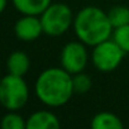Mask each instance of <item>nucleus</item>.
<instances>
[{"mask_svg": "<svg viewBox=\"0 0 129 129\" xmlns=\"http://www.w3.org/2000/svg\"><path fill=\"white\" fill-rule=\"evenodd\" d=\"M126 53L116 44L113 38H109L92 47L91 61L95 69L100 72H111L116 70Z\"/></svg>", "mask_w": 129, "mask_h": 129, "instance_id": "39448f33", "label": "nucleus"}, {"mask_svg": "<svg viewBox=\"0 0 129 129\" xmlns=\"http://www.w3.org/2000/svg\"><path fill=\"white\" fill-rule=\"evenodd\" d=\"M90 125L92 129H121L124 126L121 119L111 111H100L95 114Z\"/></svg>", "mask_w": 129, "mask_h": 129, "instance_id": "9b49d317", "label": "nucleus"}, {"mask_svg": "<svg viewBox=\"0 0 129 129\" xmlns=\"http://www.w3.org/2000/svg\"><path fill=\"white\" fill-rule=\"evenodd\" d=\"M24 76L7 74L0 82V103L7 111H19L29 100V87Z\"/></svg>", "mask_w": 129, "mask_h": 129, "instance_id": "7ed1b4c3", "label": "nucleus"}, {"mask_svg": "<svg viewBox=\"0 0 129 129\" xmlns=\"http://www.w3.org/2000/svg\"><path fill=\"white\" fill-rule=\"evenodd\" d=\"M34 94L48 108L66 105L75 94L72 75L63 67H48L38 75L34 82Z\"/></svg>", "mask_w": 129, "mask_h": 129, "instance_id": "f257e3e1", "label": "nucleus"}, {"mask_svg": "<svg viewBox=\"0 0 129 129\" xmlns=\"http://www.w3.org/2000/svg\"><path fill=\"white\" fill-rule=\"evenodd\" d=\"M72 84H74L75 94H86L90 91L92 86V80L87 74L82 71V72L72 75Z\"/></svg>", "mask_w": 129, "mask_h": 129, "instance_id": "4468645a", "label": "nucleus"}, {"mask_svg": "<svg viewBox=\"0 0 129 129\" xmlns=\"http://www.w3.org/2000/svg\"><path fill=\"white\" fill-rule=\"evenodd\" d=\"M39 17L43 32L49 37L63 36L74 25L75 20L72 9L63 3H52Z\"/></svg>", "mask_w": 129, "mask_h": 129, "instance_id": "20e7f679", "label": "nucleus"}, {"mask_svg": "<svg viewBox=\"0 0 129 129\" xmlns=\"http://www.w3.org/2000/svg\"><path fill=\"white\" fill-rule=\"evenodd\" d=\"M7 5H8V0H0V12L4 13L7 9Z\"/></svg>", "mask_w": 129, "mask_h": 129, "instance_id": "dca6fc26", "label": "nucleus"}, {"mask_svg": "<svg viewBox=\"0 0 129 129\" xmlns=\"http://www.w3.org/2000/svg\"><path fill=\"white\" fill-rule=\"evenodd\" d=\"M61 67L71 75L82 72L89 62V52L86 44L81 41H71L63 46L59 54Z\"/></svg>", "mask_w": 129, "mask_h": 129, "instance_id": "423d86ee", "label": "nucleus"}, {"mask_svg": "<svg viewBox=\"0 0 129 129\" xmlns=\"http://www.w3.org/2000/svg\"><path fill=\"white\" fill-rule=\"evenodd\" d=\"M12 4L22 15H41L52 4V0H12Z\"/></svg>", "mask_w": 129, "mask_h": 129, "instance_id": "9d476101", "label": "nucleus"}, {"mask_svg": "<svg viewBox=\"0 0 129 129\" xmlns=\"http://www.w3.org/2000/svg\"><path fill=\"white\" fill-rule=\"evenodd\" d=\"M72 28L77 39L90 47L111 38L114 32L108 12L94 5L85 7L77 12Z\"/></svg>", "mask_w": 129, "mask_h": 129, "instance_id": "f03ea898", "label": "nucleus"}, {"mask_svg": "<svg viewBox=\"0 0 129 129\" xmlns=\"http://www.w3.org/2000/svg\"><path fill=\"white\" fill-rule=\"evenodd\" d=\"M109 20L113 28H120L129 24V8L125 5H115L108 12Z\"/></svg>", "mask_w": 129, "mask_h": 129, "instance_id": "f8f14e48", "label": "nucleus"}, {"mask_svg": "<svg viewBox=\"0 0 129 129\" xmlns=\"http://www.w3.org/2000/svg\"><path fill=\"white\" fill-rule=\"evenodd\" d=\"M30 69V58L23 51H14L7 58V71L8 74L24 76Z\"/></svg>", "mask_w": 129, "mask_h": 129, "instance_id": "1a4fd4ad", "label": "nucleus"}, {"mask_svg": "<svg viewBox=\"0 0 129 129\" xmlns=\"http://www.w3.org/2000/svg\"><path fill=\"white\" fill-rule=\"evenodd\" d=\"M58 116L51 110H37L27 118V129H58Z\"/></svg>", "mask_w": 129, "mask_h": 129, "instance_id": "6e6552de", "label": "nucleus"}, {"mask_svg": "<svg viewBox=\"0 0 129 129\" xmlns=\"http://www.w3.org/2000/svg\"><path fill=\"white\" fill-rule=\"evenodd\" d=\"M43 33L39 15H22L14 24V34L22 42H34Z\"/></svg>", "mask_w": 129, "mask_h": 129, "instance_id": "0eeeda50", "label": "nucleus"}, {"mask_svg": "<svg viewBox=\"0 0 129 129\" xmlns=\"http://www.w3.org/2000/svg\"><path fill=\"white\" fill-rule=\"evenodd\" d=\"M111 38L125 53H129V24L123 25L120 28H115Z\"/></svg>", "mask_w": 129, "mask_h": 129, "instance_id": "2eb2a0df", "label": "nucleus"}, {"mask_svg": "<svg viewBox=\"0 0 129 129\" xmlns=\"http://www.w3.org/2000/svg\"><path fill=\"white\" fill-rule=\"evenodd\" d=\"M3 129H27V119L18 111H8L2 119Z\"/></svg>", "mask_w": 129, "mask_h": 129, "instance_id": "ddd939ff", "label": "nucleus"}]
</instances>
